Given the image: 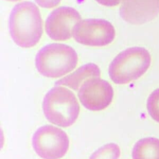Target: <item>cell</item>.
Instances as JSON below:
<instances>
[{
    "label": "cell",
    "mask_w": 159,
    "mask_h": 159,
    "mask_svg": "<svg viewBox=\"0 0 159 159\" xmlns=\"http://www.w3.org/2000/svg\"><path fill=\"white\" fill-rule=\"evenodd\" d=\"M42 20L37 6L32 2L17 4L9 20L10 35L13 41L22 48L34 47L43 34Z\"/></svg>",
    "instance_id": "6da1fadb"
},
{
    "label": "cell",
    "mask_w": 159,
    "mask_h": 159,
    "mask_svg": "<svg viewBox=\"0 0 159 159\" xmlns=\"http://www.w3.org/2000/svg\"><path fill=\"white\" fill-rule=\"evenodd\" d=\"M42 108L50 122L62 127L73 124L80 114L79 103L74 93L61 86L52 88L46 94Z\"/></svg>",
    "instance_id": "7a4b0ae2"
},
{
    "label": "cell",
    "mask_w": 159,
    "mask_h": 159,
    "mask_svg": "<svg viewBox=\"0 0 159 159\" xmlns=\"http://www.w3.org/2000/svg\"><path fill=\"white\" fill-rule=\"evenodd\" d=\"M151 64V56L143 47H134L119 53L109 66V75L116 84H125L141 77Z\"/></svg>",
    "instance_id": "3957f363"
},
{
    "label": "cell",
    "mask_w": 159,
    "mask_h": 159,
    "mask_svg": "<svg viewBox=\"0 0 159 159\" xmlns=\"http://www.w3.org/2000/svg\"><path fill=\"white\" fill-rule=\"evenodd\" d=\"M78 64V55L71 47L63 43H50L37 53L35 66L42 76L59 78L71 71Z\"/></svg>",
    "instance_id": "277c9868"
},
{
    "label": "cell",
    "mask_w": 159,
    "mask_h": 159,
    "mask_svg": "<svg viewBox=\"0 0 159 159\" xmlns=\"http://www.w3.org/2000/svg\"><path fill=\"white\" fill-rule=\"evenodd\" d=\"M69 139L63 130L52 125L39 128L32 137V146L43 159H60L69 148Z\"/></svg>",
    "instance_id": "5b68a950"
},
{
    "label": "cell",
    "mask_w": 159,
    "mask_h": 159,
    "mask_svg": "<svg viewBox=\"0 0 159 159\" xmlns=\"http://www.w3.org/2000/svg\"><path fill=\"white\" fill-rule=\"evenodd\" d=\"M115 35L111 23L101 19L81 20L73 30V37L77 42L91 47L107 45L114 40Z\"/></svg>",
    "instance_id": "8992f818"
},
{
    "label": "cell",
    "mask_w": 159,
    "mask_h": 159,
    "mask_svg": "<svg viewBox=\"0 0 159 159\" xmlns=\"http://www.w3.org/2000/svg\"><path fill=\"white\" fill-rule=\"evenodd\" d=\"M114 92L111 85L98 78H91L84 82L78 91L81 103L90 111H101L111 103Z\"/></svg>",
    "instance_id": "52a82bcc"
},
{
    "label": "cell",
    "mask_w": 159,
    "mask_h": 159,
    "mask_svg": "<svg viewBox=\"0 0 159 159\" xmlns=\"http://www.w3.org/2000/svg\"><path fill=\"white\" fill-rule=\"evenodd\" d=\"M81 20L80 13L71 7L62 6L52 11L45 21V31L54 40H66L73 36L75 25Z\"/></svg>",
    "instance_id": "ba28073f"
},
{
    "label": "cell",
    "mask_w": 159,
    "mask_h": 159,
    "mask_svg": "<svg viewBox=\"0 0 159 159\" xmlns=\"http://www.w3.org/2000/svg\"><path fill=\"white\" fill-rule=\"evenodd\" d=\"M159 14V0H123L120 15L125 22L135 25L147 23Z\"/></svg>",
    "instance_id": "9c48e42d"
},
{
    "label": "cell",
    "mask_w": 159,
    "mask_h": 159,
    "mask_svg": "<svg viewBox=\"0 0 159 159\" xmlns=\"http://www.w3.org/2000/svg\"><path fill=\"white\" fill-rule=\"evenodd\" d=\"M101 76L99 68L94 63H87L73 73L61 78L55 83L56 86H65L75 91H78L81 84L91 78H98Z\"/></svg>",
    "instance_id": "30bf717a"
},
{
    "label": "cell",
    "mask_w": 159,
    "mask_h": 159,
    "mask_svg": "<svg viewBox=\"0 0 159 159\" xmlns=\"http://www.w3.org/2000/svg\"><path fill=\"white\" fill-rule=\"evenodd\" d=\"M133 159H159V139L146 137L139 140L134 146Z\"/></svg>",
    "instance_id": "8fae6325"
},
{
    "label": "cell",
    "mask_w": 159,
    "mask_h": 159,
    "mask_svg": "<svg viewBox=\"0 0 159 159\" xmlns=\"http://www.w3.org/2000/svg\"><path fill=\"white\" fill-rule=\"evenodd\" d=\"M120 154L119 147L116 143H110L98 149L89 159H118Z\"/></svg>",
    "instance_id": "7c38bea8"
},
{
    "label": "cell",
    "mask_w": 159,
    "mask_h": 159,
    "mask_svg": "<svg viewBox=\"0 0 159 159\" xmlns=\"http://www.w3.org/2000/svg\"><path fill=\"white\" fill-rule=\"evenodd\" d=\"M147 107L150 117L159 122V88L154 90L148 96Z\"/></svg>",
    "instance_id": "4fadbf2b"
},
{
    "label": "cell",
    "mask_w": 159,
    "mask_h": 159,
    "mask_svg": "<svg viewBox=\"0 0 159 159\" xmlns=\"http://www.w3.org/2000/svg\"><path fill=\"white\" fill-rule=\"evenodd\" d=\"M36 3L43 8H52L58 5L61 0H35Z\"/></svg>",
    "instance_id": "5bb4252c"
},
{
    "label": "cell",
    "mask_w": 159,
    "mask_h": 159,
    "mask_svg": "<svg viewBox=\"0 0 159 159\" xmlns=\"http://www.w3.org/2000/svg\"><path fill=\"white\" fill-rule=\"evenodd\" d=\"M96 1L99 4L102 6L112 7V6H115L119 4V3H120V2L122 1L123 0H96Z\"/></svg>",
    "instance_id": "9a60e30c"
},
{
    "label": "cell",
    "mask_w": 159,
    "mask_h": 159,
    "mask_svg": "<svg viewBox=\"0 0 159 159\" xmlns=\"http://www.w3.org/2000/svg\"><path fill=\"white\" fill-rule=\"evenodd\" d=\"M8 1H12V2H14V1H20V0H6Z\"/></svg>",
    "instance_id": "2e32d148"
}]
</instances>
